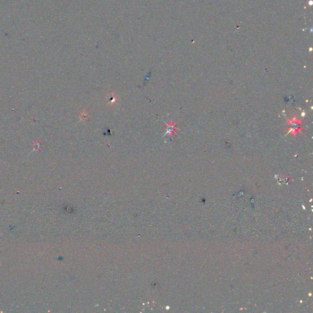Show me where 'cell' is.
<instances>
[{
  "label": "cell",
  "instance_id": "cell-1",
  "mask_svg": "<svg viewBox=\"0 0 313 313\" xmlns=\"http://www.w3.org/2000/svg\"><path fill=\"white\" fill-rule=\"evenodd\" d=\"M166 124L167 126V132L165 133L164 136H166V135L172 136L173 133H174L178 130V129L176 127V125L174 124L171 123L169 124Z\"/></svg>",
  "mask_w": 313,
  "mask_h": 313
},
{
  "label": "cell",
  "instance_id": "cell-2",
  "mask_svg": "<svg viewBox=\"0 0 313 313\" xmlns=\"http://www.w3.org/2000/svg\"><path fill=\"white\" fill-rule=\"evenodd\" d=\"M107 102L109 105H114L117 104L118 102V99L116 96H114V94H111L107 97Z\"/></svg>",
  "mask_w": 313,
  "mask_h": 313
},
{
  "label": "cell",
  "instance_id": "cell-3",
  "mask_svg": "<svg viewBox=\"0 0 313 313\" xmlns=\"http://www.w3.org/2000/svg\"><path fill=\"white\" fill-rule=\"evenodd\" d=\"M85 113H86L84 112L83 113H82L81 114V116H82V119H84V120H86V116H87V115Z\"/></svg>",
  "mask_w": 313,
  "mask_h": 313
}]
</instances>
